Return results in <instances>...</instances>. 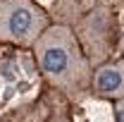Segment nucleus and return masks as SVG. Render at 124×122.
<instances>
[{"mask_svg": "<svg viewBox=\"0 0 124 122\" xmlns=\"http://www.w3.org/2000/svg\"><path fill=\"white\" fill-rule=\"evenodd\" d=\"M31 53L48 89L57 91L69 103H79L88 93L93 65L84 55L69 24L50 22L31 43Z\"/></svg>", "mask_w": 124, "mask_h": 122, "instance_id": "f257e3e1", "label": "nucleus"}, {"mask_svg": "<svg viewBox=\"0 0 124 122\" xmlns=\"http://www.w3.org/2000/svg\"><path fill=\"white\" fill-rule=\"evenodd\" d=\"M50 24V15L36 0H0V43L31 48Z\"/></svg>", "mask_w": 124, "mask_h": 122, "instance_id": "f03ea898", "label": "nucleus"}, {"mask_svg": "<svg viewBox=\"0 0 124 122\" xmlns=\"http://www.w3.org/2000/svg\"><path fill=\"white\" fill-rule=\"evenodd\" d=\"M72 31L93 67L110 60L117 43V17L108 5H95Z\"/></svg>", "mask_w": 124, "mask_h": 122, "instance_id": "7ed1b4c3", "label": "nucleus"}, {"mask_svg": "<svg viewBox=\"0 0 124 122\" xmlns=\"http://www.w3.org/2000/svg\"><path fill=\"white\" fill-rule=\"evenodd\" d=\"M2 122H72L69 101L50 89L48 96L36 98V103H31V105L26 103V105L17 108Z\"/></svg>", "mask_w": 124, "mask_h": 122, "instance_id": "20e7f679", "label": "nucleus"}, {"mask_svg": "<svg viewBox=\"0 0 124 122\" xmlns=\"http://www.w3.org/2000/svg\"><path fill=\"white\" fill-rule=\"evenodd\" d=\"M88 91L95 98L105 101H122L124 98V72H122V60H105L91 70V81Z\"/></svg>", "mask_w": 124, "mask_h": 122, "instance_id": "39448f33", "label": "nucleus"}]
</instances>
